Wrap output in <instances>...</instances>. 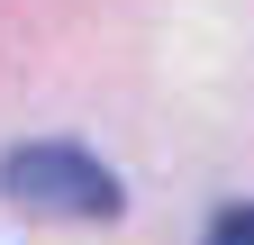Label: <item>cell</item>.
<instances>
[{
	"instance_id": "obj_2",
	"label": "cell",
	"mask_w": 254,
	"mask_h": 245,
	"mask_svg": "<svg viewBox=\"0 0 254 245\" xmlns=\"http://www.w3.org/2000/svg\"><path fill=\"white\" fill-rule=\"evenodd\" d=\"M209 245H254V200H227L209 218Z\"/></svg>"
},
{
	"instance_id": "obj_1",
	"label": "cell",
	"mask_w": 254,
	"mask_h": 245,
	"mask_svg": "<svg viewBox=\"0 0 254 245\" xmlns=\"http://www.w3.org/2000/svg\"><path fill=\"white\" fill-rule=\"evenodd\" d=\"M0 191L9 209H37V218H118V173L82 145H9Z\"/></svg>"
}]
</instances>
